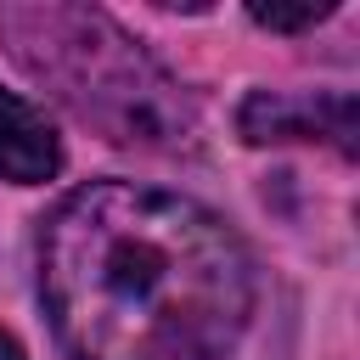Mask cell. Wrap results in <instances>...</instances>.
I'll return each mask as SVG.
<instances>
[{"label":"cell","mask_w":360,"mask_h":360,"mask_svg":"<svg viewBox=\"0 0 360 360\" xmlns=\"http://www.w3.org/2000/svg\"><path fill=\"white\" fill-rule=\"evenodd\" d=\"M56 169H62V146H56L45 112L28 107L22 96L0 90V174L17 186H34V180H51Z\"/></svg>","instance_id":"4"},{"label":"cell","mask_w":360,"mask_h":360,"mask_svg":"<svg viewBox=\"0 0 360 360\" xmlns=\"http://www.w3.org/2000/svg\"><path fill=\"white\" fill-rule=\"evenodd\" d=\"M242 135L248 141H338L343 152H354V101L349 96H248L242 101Z\"/></svg>","instance_id":"3"},{"label":"cell","mask_w":360,"mask_h":360,"mask_svg":"<svg viewBox=\"0 0 360 360\" xmlns=\"http://www.w3.org/2000/svg\"><path fill=\"white\" fill-rule=\"evenodd\" d=\"M332 11H338V0H298V6L253 0V6H248V17H253V22L281 28V34H292V28H315V22H321V17H332Z\"/></svg>","instance_id":"5"},{"label":"cell","mask_w":360,"mask_h":360,"mask_svg":"<svg viewBox=\"0 0 360 360\" xmlns=\"http://www.w3.org/2000/svg\"><path fill=\"white\" fill-rule=\"evenodd\" d=\"M39 298L73 360H225L253 315V264L202 202L96 180L39 231Z\"/></svg>","instance_id":"1"},{"label":"cell","mask_w":360,"mask_h":360,"mask_svg":"<svg viewBox=\"0 0 360 360\" xmlns=\"http://www.w3.org/2000/svg\"><path fill=\"white\" fill-rule=\"evenodd\" d=\"M0 28L17 62L51 84L84 124L107 129L112 141H174L191 112L174 79L101 11L84 6H6Z\"/></svg>","instance_id":"2"},{"label":"cell","mask_w":360,"mask_h":360,"mask_svg":"<svg viewBox=\"0 0 360 360\" xmlns=\"http://www.w3.org/2000/svg\"><path fill=\"white\" fill-rule=\"evenodd\" d=\"M0 360H22V349H17V338H11V332H0Z\"/></svg>","instance_id":"6"}]
</instances>
